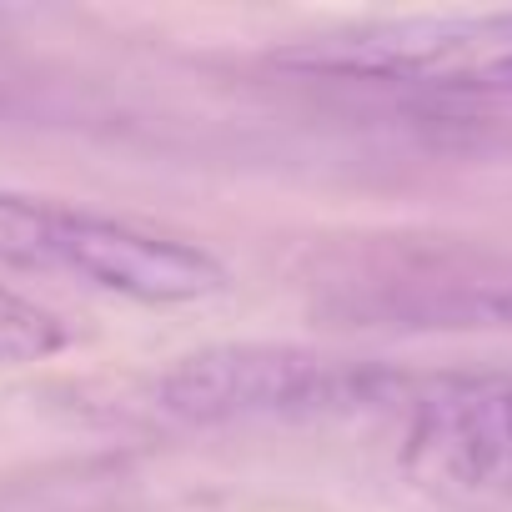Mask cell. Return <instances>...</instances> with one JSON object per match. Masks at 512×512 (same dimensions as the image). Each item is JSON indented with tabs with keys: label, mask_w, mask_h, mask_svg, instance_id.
Listing matches in <instances>:
<instances>
[{
	"label": "cell",
	"mask_w": 512,
	"mask_h": 512,
	"mask_svg": "<svg viewBox=\"0 0 512 512\" xmlns=\"http://www.w3.org/2000/svg\"><path fill=\"white\" fill-rule=\"evenodd\" d=\"M0 262L61 272L141 307H186L231 287L221 256L201 241L21 191H0Z\"/></svg>",
	"instance_id": "cell-1"
},
{
	"label": "cell",
	"mask_w": 512,
	"mask_h": 512,
	"mask_svg": "<svg viewBox=\"0 0 512 512\" xmlns=\"http://www.w3.org/2000/svg\"><path fill=\"white\" fill-rule=\"evenodd\" d=\"M407 372L382 362L327 357L312 347L231 342L181 357L156 382V407L176 422H302V417H357L397 412Z\"/></svg>",
	"instance_id": "cell-2"
},
{
	"label": "cell",
	"mask_w": 512,
	"mask_h": 512,
	"mask_svg": "<svg viewBox=\"0 0 512 512\" xmlns=\"http://www.w3.org/2000/svg\"><path fill=\"white\" fill-rule=\"evenodd\" d=\"M282 71L417 86L457 96H512V16H402L307 36L272 56Z\"/></svg>",
	"instance_id": "cell-3"
},
{
	"label": "cell",
	"mask_w": 512,
	"mask_h": 512,
	"mask_svg": "<svg viewBox=\"0 0 512 512\" xmlns=\"http://www.w3.org/2000/svg\"><path fill=\"white\" fill-rule=\"evenodd\" d=\"M402 462L412 477L457 492H512V377L432 372L407 377Z\"/></svg>",
	"instance_id": "cell-4"
},
{
	"label": "cell",
	"mask_w": 512,
	"mask_h": 512,
	"mask_svg": "<svg viewBox=\"0 0 512 512\" xmlns=\"http://www.w3.org/2000/svg\"><path fill=\"white\" fill-rule=\"evenodd\" d=\"M66 347H71V332L56 312H46L41 302H31L0 282V367L51 362Z\"/></svg>",
	"instance_id": "cell-5"
},
{
	"label": "cell",
	"mask_w": 512,
	"mask_h": 512,
	"mask_svg": "<svg viewBox=\"0 0 512 512\" xmlns=\"http://www.w3.org/2000/svg\"><path fill=\"white\" fill-rule=\"evenodd\" d=\"M407 317H427L432 327H512V277L472 282L447 297H427Z\"/></svg>",
	"instance_id": "cell-6"
}]
</instances>
